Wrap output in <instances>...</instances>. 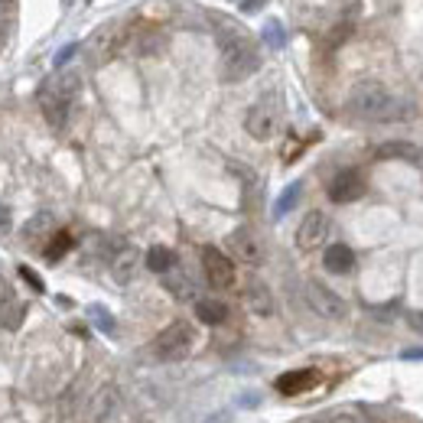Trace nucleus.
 Masks as SVG:
<instances>
[{
	"label": "nucleus",
	"instance_id": "dca6fc26",
	"mask_svg": "<svg viewBox=\"0 0 423 423\" xmlns=\"http://www.w3.org/2000/svg\"><path fill=\"white\" fill-rule=\"evenodd\" d=\"M323 264L329 274H348L355 267V251L348 245H329L323 254Z\"/></svg>",
	"mask_w": 423,
	"mask_h": 423
},
{
	"label": "nucleus",
	"instance_id": "c756f323",
	"mask_svg": "<svg viewBox=\"0 0 423 423\" xmlns=\"http://www.w3.org/2000/svg\"><path fill=\"white\" fill-rule=\"evenodd\" d=\"M407 326L414 332H423V309H414V313H407Z\"/></svg>",
	"mask_w": 423,
	"mask_h": 423
},
{
	"label": "nucleus",
	"instance_id": "9b49d317",
	"mask_svg": "<svg viewBox=\"0 0 423 423\" xmlns=\"http://www.w3.org/2000/svg\"><path fill=\"white\" fill-rule=\"evenodd\" d=\"M316 381H319V375L313 368H296V371H284L274 381V387L280 394H287V397H293V394H306L309 387H316Z\"/></svg>",
	"mask_w": 423,
	"mask_h": 423
},
{
	"label": "nucleus",
	"instance_id": "0eeeda50",
	"mask_svg": "<svg viewBox=\"0 0 423 423\" xmlns=\"http://www.w3.org/2000/svg\"><path fill=\"white\" fill-rule=\"evenodd\" d=\"M306 300H309V306H313L319 316H326V319H342V316H346L342 296L332 293L329 287L319 284V280H306Z\"/></svg>",
	"mask_w": 423,
	"mask_h": 423
},
{
	"label": "nucleus",
	"instance_id": "c85d7f7f",
	"mask_svg": "<svg viewBox=\"0 0 423 423\" xmlns=\"http://www.w3.org/2000/svg\"><path fill=\"white\" fill-rule=\"evenodd\" d=\"M75 53H78V46H75V43H72V46H65V49H59V55H55V65L62 69V65H65V62H69Z\"/></svg>",
	"mask_w": 423,
	"mask_h": 423
},
{
	"label": "nucleus",
	"instance_id": "4468645a",
	"mask_svg": "<svg viewBox=\"0 0 423 423\" xmlns=\"http://www.w3.org/2000/svg\"><path fill=\"white\" fill-rule=\"evenodd\" d=\"M245 306L251 309L254 316H270L274 313V296H270V287L261 284V280H251L245 287Z\"/></svg>",
	"mask_w": 423,
	"mask_h": 423
},
{
	"label": "nucleus",
	"instance_id": "20e7f679",
	"mask_svg": "<svg viewBox=\"0 0 423 423\" xmlns=\"http://www.w3.org/2000/svg\"><path fill=\"white\" fill-rule=\"evenodd\" d=\"M202 270H205V280L215 290H231L235 280H238L231 257L225 251H218V247H202Z\"/></svg>",
	"mask_w": 423,
	"mask_h": 423
},
{
	"label": "nucleus",
	"instance_id": "f3484780",
	"mask_svg": "<svg viewBox=\"0 0 423 423\" xmlns=\"http://www.w3.org/2000/svg\"><path fill=\"white\" fill-rule=\"evenodd\" d=\"M53 235H55V218L49 215V212L33 215L30 222H26V228H23V238L30 241V245H43V241H49Z\"/></svg>",
	"mask_w": 423,
	"mask_h": 423
},
{
	"label": "nucleus",
	"instance_id": "7ed1b4c3",
	"mask_svg": "<svg viewBox=\"0 0 423 423\" xmlns=\"http://www.w3.org/2000/svg\"><path fill=\"white\" fill-rule=\"evenodd\" d=\"M193 346H196L193 326L176 319V323H169L166 329L150 342V352H154V358H160V362H179V358H186V355L193 352Z\"/></svg>",
	"mask_w": 423,
	"mask_h": 423
},
{
	"label": "nucleus",
	"instance_id": "72a5a7b5",
	"mask_svg": "<svg viewBox=\"0 0 423 423\" xmlns=\"http://www.w3.org/2000/svg\"><path fill=\"white\" fill-rule=\"evenodd\" d=\"M261 4H264V0H241V7H245V10H251V7H261Z\"/></svg>",
	"mask_w": 423,
	"mask_h": 423
},
{
	"label": "nucleus",
	"instance_id": "bb28decb",
	"mask_svg": "<svg viewBox=\"0 0 423 423\" xmlns=\"http://www.w3.org/2000/svg\"><path fill=\"white\" fill-rule=\"evenodd\" d=\"M264 39H267V46H274V49H280L287 43V36H284V26L277 23V20H270L267 26H264Z\"/></svg>",
	"mask_w": 423,
	"mask_h": 423
},
{
	"label": "nucleus",
	"instance_id": "39448f33",
	"mask_svg": "<svg viewBox=\"0 0 423 423\" xmlns=\"http://www.w3.org/2000/svg\"><path fill=\"white\" fill-rule=\"evenodd\" d=\"M280 127V114L277 108L270 105V101H257V105H251L245 114V131L251 134L254 140H270L274 134H277Z\"/></svg>",
	"mask_w": 423,
	"mask_h": 423
},
{
	"label": "nucleus",
	"instance_id": "5701e85b",
	"mask_svg": "<svg viewBox=\"0 0 423 423\" xmlns=\"http://www.w3.org/2000/svg\"><path fill=\"white\" fill-rule=\"evenodd\" d=\"M49 85H53L55 92H59L62 98H65V101L72 105V98H75V95H78V88H82V78H78L75 72H62V75H59V78H53Z\"/></svg>",
	"mask_w": 423,
	"mask_h": 423
},
{
	"label": "nucleus",
	"instance_id": "f8f14e48",
	"mask_svg": "<svg viewBox=\"0 0 423 423\" xmlns=\"http://www.w3.org/2000/svg\"><path fill=\"white\" fill-rule=\"evenodd\" d=\"M88 410H92V420H95V423H108L111 417L121 410V394H117V387H114V385H105V387H101V391L92 397Z\"/></svg>",
	"mask_w": 423,
	"mask_h": 423
},
{
	"label": "nucleus",
	"instance_id": "4be33fe9",
	"mask_svg": "<svg viewBox=\"0 0 423 423\" xmlns=\"http://www.w3.org/2000/svg\"><path fill=\"white\" fill-rule=\"evenodd\" d=\"M43 251H46V261H59V257H65V254L72 251V235L69 231H55L53 238L46 241Z\"/></svg>",
	"mask_w": 423,
	"mask_h": 423
},
{
	"label": "nucleus",
	"instance_id": "cd10ccee",
	"mask_svg": "<svg viewBox=\"0 0 423 423\" xmlns=\"http://www.w3.org/2000/svg\"><path fill=\"white\" fill-rule=\"evenodd\" d=\"M16 270H20V277H23L26 284H30V287H33V290H36V293H43V290H46V284H43V280H39V274H33V270L26 267V264H20V267H16Z\"/></svg>",
	"mask_w": 423,
	"mask_h": 423
},
{
	"label": "nucleus",
	"instance_id": "2eb2a0df",
	"mask_svg": "<svg viewBox=\"0 0 423 423\" xmlns=\"http://www.w3.org/2000/svg\"><path fill=\"white\" fill-rule=\"evenodd\" d=\"M23 319H26V306L16 300L14 293H4V296H0V326L16 332L23 326Z\"/></svg>",
	"mask_w": 423,
	"mask_h": 423
},
{
	"label": "nucleus",
	"instance_id": "393cba45",
	"mask_svg": "<svg viewBox=\"0 0 423 423\" xmlns=\"http://www.w3.org/2000/svg\"><path fill=\"white\" fill-rule=\"evenodd\" d=\"M300 193H303V186H300V183L287 186V189H284V196H280V199H277V205H274V215H287V212H290V208L296 205Z\"/></svg>",
	"mask_w": 423,
	"mask_h": 423
},
{
	"label": "nucleus",
	"instance_id": "a211bd4d",
	"mask_svg": "<svg viewBox=\"0 0 423 423\" xmlns=\"http://www.w3.org/2000/svg\"><path fill=\"white\" fill-rule=\"evenodd\" d=\"M163 287H166V293H173L176 300H193V296H196L193 280L186 277L183 270H176V267L163 274Z\"/></svg>",
	"mask_w": 423,
	"mask_h": 423
},
{
	"label": "nucleus",
	"instance_id": "7c9ffc66",
	"mask_svg": "<svg viewBox=\"0 0 423 423\" xmlns=\"http://www.w3.org/2000/svg\"><path fill=\"white\" fill-rule=\"evenodd\" d=\"M329 423H362V420H358V417H355V414H336Z\"/></svg>",
	"mask_w": 423,
	"mask_h": 423
},
{
	"label": "nucleus",
	"instance_id": "412c9836",
	"mask_svg": "<svg viewBox=\"0 0 423 423\" xmlns=\"http://www.w3.org/2000/svg\"><path fill=\"white\" fill-rule=\"evenodd\" d=\"M378 160H417V150L407 144V140H387L375 150Z\"/></svg>",
	"mask_w": 423,
	"mask_h": 423
},
{
	"label": "nucleus",
	"instance_id": "a878e982",
	"mask_svg": "<svg viewBox=\"0 0 423 423\" xmlns=\"http://www.w3.org/2000/svg\"><path fill=\"white\" fill-rule=\"evenodd\" d=\"M88 316H92V323L98 326L101 332H108V336H114V329H117V326H114V316H111L105 306H88Z\"/></svg>",
	"mask_w": 423,
	"mask_h": 423
},
{
	"label": "nucleus",
	"instance_id": "ddd939ff",
	"mask_svg": "<svg viewBox=\"0 0 423 423\" xmlns=\"http://www.w3.org/2000/svg\"><path fill=\"white\" fill-rule=\"evenodd\" d=\"M140 270V254L134 247H121V251L111 257V274H114L117 284H131Z\"/></svg>",
	"mask_w": 423,
	"mask_h": 423
},
{
	"label": "nucleus",
	"instance_id": "1a4fd4ad",
	"mask_svg": "<svg viewBox=\"0 0 423 423\" xmlns=\"http://www.w3.org/2000/svg\"><path fill=\"white\" fill-rule=\"evenodd\" d=\"M36 98H39V108H43V117L49 121V127H55V131L65 127V121H69V101L62 98V95L55 92L49 82L39 88Z\"/></svg>",
	"mask_w": 423,
	"mask_h": 423
},
{
	"label": "nucleus",
	"instance_id": "f03ea898",
	"mask_svg": "<svg viewBox=\"0 0 423 423\" xmlns=\"http://www.w3.org/2000/svg\"><path fill=\"white\" fill-rule=\"evenodd\" d=\"M218 49H222V78L225 82H245V78L254 75L257 65H261V55L251 46L247 33L235 30V26L218 33Z\"/></svg>",
	"mask_w": 423,
	"mask_h": 423
},
{
	"label": "nucleus",
	"instance_id": "aec40b11",
	"mask_svg": "<svg viewBox=\"0 0 423 423\" xmlns=\"http://www.w3.org/2000/svg\"><path fill=\"white\" fill-rule=\"evenodd\" d=\"M146 270H154V274H166V270L176 267V254L169 251L166 245H154L150 251H146Z\"/></svg>",
	"mask_w": 423,
	"mask_h": 423
},
{
	"label": "nucleus",
	"instance_id": "6e6552de",
	"mask_svg": "<svg viewBox=\"0 0 423 423\" xmlns=\"http://www.w3.org/2000/svg\"><path fill=\"white\" fill-rule=\"evenodd\" d=\"M362 193H365V179L358 169H342L329 183V199L336 202V205H348V202H355Z\"/></svg>",
	"mask_w": 423,
	"mask_h": 423
},
{
	"label": "nucleus",
	"instance_id": "423d86ee",
	"mask_svg": "<svg viewBox=\"0 0 423 423\" xmlns=\"http://www.w3.org/2000/svg\"><path fill=\"white\" fill-rule=\"evenodd\" d=\"M326 238H329V218L326 212H306L300 225H296V247L300 251H316L323 247Z\"/></svg>",
	"mask_w": 423,
	"mask_h": 423
},
{
	"label": "nucleus",
	"instance_id": "2f4dec72",
	"mask_svg": "<svg viewBox=\"0 0 423 423\" xmlns=\"http://www.w3.org/2000/svg\"><path fill=\"white\" fill-rule=\"evenodd\" d=\"M7 228H10V208L0 205V231H7Z\"/></svg>",
	"mask_w": 423,
	"mask_h": 423
},
{
	"label": "nucleus",
	"instance_id": "6ab92c4d",
	"mask_svg": "<svg viewBox=\"0 0 423 423\" xmlns=\"http://www.w3.org/2000/svg\"><path fill=\"white\" fill-rule=\"evenodd\" d=\"M196 319L205 326H222L228 319V306L222 300H199L196 303Z\"/></svg>",
	"mask_w": 423,
	"mask_h": 423
},
{
	"label": "nucleus",
	"instance_id": "f704fd0d",
	"mask_svg": "<svg viewBox=\"0 0 423 423\" xmlns=\"http://www.w3.org/2000/svg\"><path fill=\"white\" fill-rule=\"evenodd\" d=\"M7 4H10V0H0V7H7Z\"/></svg>",
	"mask_w": 423,
	"mask_h": 423
},
{
	"label": "nucleus",
	"instance_id": "f257e3e1",
	"mask_svg": "<svg viewBox=\"0 0 423 423\" xmlns=\"http://www.w3.org/2000/svg\"><path fill=\"white\" fill-rule=\"evenodd\" d=\"M346 108L352 117H362V121H391V117H400L404 105L381 82H358L348 92Z\"/></svg>",
	"mask_w": 423,
	"mask_h": 423
},
{
	"label": "nucleus",
	"instance_id": "b1692460",
	"mask_svg": "<svg viewBox=\"0 0 423 423\" xmlns=\"http://www.w3.org/2000/svg\"><path fill=\"white\" fill-rule=\"evenodd\" d=\"M163 43H166V39H163L160 30H144L137 36V53L140 55H156L163 49Z\"/></svg>",
	"mask_w": 423,
	"mask_h": 423
},
{
	"label": "nucleus",
	"instance_id": "9d476101",
	"mask_svg": "<svg viewBox=\"0 0 423 423\" xmlns=\"http://www.w3.org/2000/svg\"><path fill=\"white\" fill-rule=\"evenodd\" d=\"M228 251L238 257V261H245V264H261V257H264V251H261V241L254 238L247 228H235L228 235Z\"/></svg>",
	"mask_w": 423,
	"mask_h": 423
},
{
	"label": "nucleus",
	"instance_id": "473e14b6",
	"mask_svg": "<svg viewBox=\"0 0 423 423\" xmlns=\"http://www.w3.org/2000/svg\"><path fill=\"white\" fill-rule=\"evenodd\" d=\"M404 358H407V362H410V358H414V362H420V358H423V348H407V352H404Z\"/></svg>",
	"mask_w": 423,
	"mask_h": 423
}]
</instances>
